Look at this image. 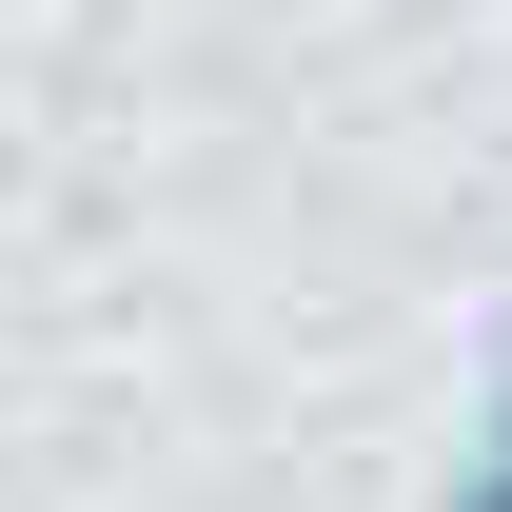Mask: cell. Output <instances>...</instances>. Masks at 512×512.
Masks as SVG:
<instances>
[{"mask_svg":"<svg viewBox=\"0 0 512 512\" xmlns=\"http://www.w3.org/2000/svg\"><path fill=\"white\" fill-rule=\"evenodd\" d=\"M434 512H512V375H493V414H473V453H453Z\"/></svg>","mask_w":512,"mask_h":512,"instance_id":"cell-1","label":"cell"}]
</instances>
